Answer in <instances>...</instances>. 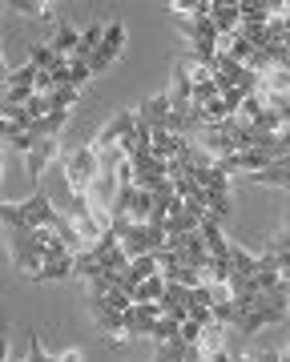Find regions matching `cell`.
<instances>
[{
    "label": "cell",
    "mask_w": 290,
    "mask_h": 362,
    "mask_svg": "<svg viewBox=\"0 0 290 362\" xmlns=\"http://www.w3.org/2000/svg\"><path fill=\"white\" fill-rule=\"evenodd\" d=\"M230 189H206V214L210 218H218V221H226L230 218Z\"/></svg>",
    "instance_id": "cell-20"
},
{
    "label": "cell",
    "mask_w": 290,
    "mask_h": 362,
    "mask_svg": "<svg viewBox=\"0 0 290 362\" xmlns=\"http://www.w3.org/2000/svg\"><path fill=\"white\" fill-rule=\"evenodd\" d=\"M210 21H214V28H218V37H234L238 28H242V8H238V0H214Z\"/></svg>",
    "instance_id": "cell-10"
},
{
    "label": "cell",
    "mask_w": 290,
    "mask_h": 362,
    "mask_svg": "<svg viewBox=\"0 0 290 362\" xmlns=\"http://www.w3.org/2000/svg\"><path fill=\"white\" fill-rule=\"evenodd\" d=\"M282 233H290V214H286V226H282Z\"/></svg>",
    "instance_id": "cell-33"
},
{
    "label": "cell",
    "mask_w": 290,
    "mask_h": 362,
    "mask_svg": "<svg viewBox=\"0 0 290 362\" xmlns=\"http://www.w3.org/2000/svg\"><path fill=\"white\" fill-rule=\"evenodd\" d=\"M25 362H61V354H57V358H53L49 350L40 346V334H37V330H33V334H28V358H25Z\"/></svg>",
    "instance_id": "cell-27"
},
{
    "label": "cell",
    "mask_w": 290,
    "mask_h": 362,
    "mask_svg": "<svg viewBox=\"0 0 290 362\" xmlns=\"http://www.w3.org/2000/svg\"><path fill=\"white\" fill-rule=\"evenodd\" d=\"M57 157H61V141H57V137H45V141L33 145V153L25 157V169H28V177H33V185H37L40 173L53 165Z\"/></svg>",
    "instance_id": "cell-8"
},
{
    "label": "cell",
    "mask_w": 290,
    "mask_h": 362,
    "mask_svg": "<svg viewBox=\"0 0 290 362\" xmlns=\"http://www.w3.org/2000/svg\"><path fill=\"white\" fill-rule=\"evenodd\" d=\"M97 161H101V153L93 149V141H85L81 149H73V153L65 157L61 177L69 181V189H73V194H89L93 177H97Z\"/></svg>",
    "instance_id": "cell-1"
},
{
    "label": "cell",
    "mask_w": 290,
    "mask_h": 362,
    "mask_svg": "<svg viewBox=\"0 0 290 362\" xmlns=\"http://www.w3.org/2000/svg\"><path fill=\"white\" fill-rule=\"evenodd\" d=\"M222 346H226V326L210 322L202 330V350H222Z\"/></svg>",
    "instance_id": "cell-26"
},
{
    "label": "cell",
    "mask_w": 290,
    "mask_h": 362,
    "mask_svg": "<svg viewBox=\"0 0 290 362\" xmlns=\"http://www.w3.org/2000/svg\"><path fill=\"white\" fill-rule=\"evenodd\" d=\"M8 246H13V262L21 266V274H28L33 282H37V274L45 270V250L37 246V238L33 230H8Z\"/></svg>",
    "instance_id": "cell-3"
},
{
    "label": "cell",
    "mask_w": 290,
    "mask_h": 362,
    "mask_svg": "<svg viewBox=\"0 0 290 362\" xmlns=\"http://www.w3.org/2000/svg\"><path fill=\"white\" fill-rule=\"evenodd\" d=\"M258 362H286V358H282V350H262V354H258Z\"/></svg>",
    "instance_id": "cell-31"
},
{
    "label": "cell",
    "mask_w": 290,
    "mask_h": 362,
    "mask_svg": "<svg viewBox=\"0 0 290 362\" xmlns=\"http://www.w3.org/2000/svg\"><path fill=\"white\" fill-rule=\"evenodd\" d=\"M105 274V266H101V258L93 254V250H85V254H77V278H85V282H93V278H101Z\"/></svg>",
    "instance_id": "cell-22"
},
{
    "label": "cell",
    "mask_w": 290,
    "mask_h": 362,
    "mask_svg": "<svg viewBox=\"0 0 290 362\" xmlns=\"http://www.w3.org/2000/svg\"><path fill=\"white\" fill-rule=\"evenodd\" d=\"M8 8L21 16H33V21H53L61 4H53V0H8Z\"/></svg>",
    "instance_id": "cell-16"
},
{
    "label": "cell",
    "mask_w": 290,
    "mask_h": 362,
    "mask_svg": "<svg viewBox=\"0 0 290 362\" xmlns=\"http://www.w3.org/2000/svg\"><path fill=\"white\" fill-rule=\"evenodd\" d=\"M133 129H137V113H129V109H121V113H113V117H109L105 125H101V133L93 137V149H97V153H105V149H113V145H121V141H125V137H129Z\"/></svg>",
    "instance_id": "cell-5"
},
{
    "label": "cell",
    "mask_w": 290,
    "mask_h": 362,
    "mask_svg": "<svg viewBox=\"0 0 290 362\" xmlns=\"http://www.w3.org/2000/svg\"><path fill=\"white\" fill-rule=\"evenodd\" d=\"M89 81H93L89 61H73V89H81V85H89Z\"/></svg>",
    "instance_id": "cell-29"
},
{
    "label": "cell",
    "mask_w": 290,
    "mask_h": 362,
    "mask_svg": "<svg viewBox=\"0 0 290 362\" xmlns=\"http://www.w3.org/2000/svg\"><path fill=\"white\" fill-rule=\"evenodd\" d=\"M202 330H206L202 322L185 318V322H182V342H185V346H202Z\"/></svg>",
    "instance_id": "cell-28"
},
{
    "label": "cell",
    "mask_w": 290,
    "mask_h": 362,
    "mask_svg": "<svg viewBox=\"0 0 290 362\" xmlns=\"http://www.w3.org/2000/svg\"><path fill=\"white\" fill-rule=\"evenodd\" d=\"M37 97V89H4V105H28Z\"/></svg>",
    "instance_id": "cell-30"
},
{
    "label": "cell",
    "mask_w": 290,
    "mask_h": 362,
    "mask_svg": "<svg viewBox=\"0 0 290 362\" xmlns=\"http://www.w3.org/2000/svg\"><path fill=\"white\" fill-rule=\"evenodd\" d=\"M149 338H153V342H178V338H182V322L170 318V314H161L158 322H153V330H149Z\"/></svg>",
    "instance_id": "cell-21"
},
{
    "label": "cell",
    "mask_w": 290,
    "mask_h": 362,
    "mask_svg": "<svg viewBox=\"0 0 290 362\" xmlns=\"http://www.w3.org/2000/svg\"><path fill=\"white\" fill-rule=\"evenodd\" d=\"M202 242H206V250H210V258H230V238L222 233V221L218 218H202Z\"/></svg>",
    "instance_id": "cell-12"
},
{
    "label": "cell",
    "mask_w": 290,
    "mask_h": 362,
    "mask_svg": "<svg viewBox=\"0 0 290 362\" xmlns=\"http://www.w3.org/2000/svg\"><path fill=\"white\" fill-rule=\"evenodd\" d=\"M21 206V221H25L28 230H53V221L61 218V209H57V202L49 194H33V197H25V202H16Z\"/></svg>",
    "instance_id": "cell-4"
},
{
    "label": "cell",
    "mask_w": 290,
    "mask_h": 362,
    "mask_svg": "<svg viewBox=\"0 0 290 362\" xmlns=\"http://www.w3.org/2000/svg\"><path fill=\"white\" fill-rule=\"evenodd\" d=\"M113 230L121 233V250H125L129 258H141V254H158V250H166V230L133 226V221H113Z\"/></svg>",
    "instance_id": "cell-2"
},
{
    "label": "cell",
    "mask_w": 290,
    "mask_h": 362,
    "mask_svg": "<svg viewBox=\"0 0 290 362\" xmlns=\"http://www.w3.org/2000/svg\"><path fill=\"white\" fill-rule=\"evenodd\" d=\"M57 61V52L49 49V45H28V65H37V69H53Z\"/></svg>",
    "instance_id": "cell-25"
},
{
    "label": "cell",
    "mask_w": 290,
    "mask_h": 362,
    "mask_svg": "<svg viewBox=\"0 0 290 362\" xmlns=\"http://www.w3.org/2000/svg\"><path fill=\"white\" fill-rule=\"evenodd\" d=\"M170 113H173L170 93H158V97H149V101H141V109H137V121H141V125H149V129H166V121H170Z\"/></svg>",
    "instance_id": "cell-9"
},
{
    "label": "cell",
    "mask_w": 290,
    "mask_h": 362,
    "mask_svg": "<svg viewBox=\"0 0 290 362\" xmlns=\"http://www.w3.org/2000/svg\"><path fill=\"white\" fill-rule=\"evenodd\" d=\"M246 73H250L246 65H238V61H230L226 52H218V61H214V85H218L222 93H226V89H238Z\"/></svg>",
    "instance_id": "cell-11"
},
{
    "label": "cell",
    "mask_w": 290,
    "mask_h": 362,
    "mask_svg": "<svg viewBox=\"0 0 290 362\" xmlns=\"http://www.w3.org/2000/svg\"><path fill=\"white\" fill-rule=\"evenodd\" d=\"M218 97H222V89L214 85V77L194 81V105H210V101H218Z\"/></svg>",
    "instance_id": "cell-23"
},
{
    "label": "cell",
    "mask_w": 290,
    "mask_h": 362,
    "mask_svg": "<svg viewBox=\"0 0 290 362\" xmlns=\"http://www.w3.org/2000/svg\"><path fill=\"white\" fill-rule=\"evenodd\" d=\"M89 314H93V322H97V330L105 338H113V342H125V314H117V310H109L101 298H89Z\"/></svg>",
    "instance_id": "cell-7"
},
{
    "label": "cell",
    "mask_w": 290,
    "mask_h": 362,
    "mask_svg": "<svg viewBox=\"0 0 290 362\" xmlns=\"http://www.w3.org/2000/svg\"><path fill=\"white\" fill-rule=\"evenodd\" d=\"M77 93H81V89H73V85H61V89L49 97V101H53V113H69V109L77 105Z\"/></svg>",
    "instance_id": "cell-24"
},
{
    "label": "cell",
    "mask_w": 290,
    "mask_h": 362,
    "mask_svg": "<svg viewBox=\"0 0 290 362\" xmlns=\"http://www.w3.org/2000/svg\"><path fill=\"white\" fill-rule=\"evenodd\" d=\"M121 49H125V25H121V21H109V25H105V40H101V49H97V52L89 57L93 77H97V73H105V69L121 57Z\"/></svg>",
    "instance_id": "cell-6"
},
{
    "label": "cell",
    "mask_w": 290,
    "mask_h": 362,
    "mask_svg": "<svg viewBox=\"0 0 290 362\" xmlns=\"http://www.w3.org/2000/svg\"><path fill=\"white\" fill-rule=\"evenodd\" d=\"M254 185H266V189H290V165L286 161H274L270 169H258L250 173Z\"/></svg>",
    "instance_id": "cell-15"
},
{
    "label": "cell",
    "mask_w": 290,
    "mask_h": 362,
    "mask_svg": "<svg viewBox=\"0 0 290 362\" xmlns=\"http://www.w3.org/2000/svg\"><path fill=\"white\" fill-rule=\"evenodd\" d=\"M61 362H85V354H81V350L73 346V350H65V354H61Z\"/></svg>",
    "instance_id": "cell-32"
},
{
    "label": "cell",
    "mask_w": 290,
    "mask_h": 362,
    "mask_svg": "<svg viewBox=\"0 0 290 362\" xmlns=\"http://www.w3.org/2000/svg\"><path fill=\"white\" fill-rule=\"evenodd\" d=\"M69 278H77V254H69V258H49L45 270L37 274V282H69Z\"/></svg>",
    "instance_id": "cell-13"
},
{
    "label": "cell",
    "mask_w": 290,
    "mask_h": 362,
    "mask_svg": "<svg viewBox=\"0 0 290 362\" xmlns=\"http://www.w3.org/2000/svg\"><path fill=\"white\" fill-rule=\"evenodd\" d=\"M166 290H170L166 274H153V278H145V282L133 290V302H161V298H166Z\"/></svg>",
    "instance_id": "cell-18"
},
{
    "label": "cell",
    "mask_w": 290,
    "mask_h": 362,
    "mask_svg": "<svg viewBox=\"0 0 290 362\" xmlns=\"http://www.w3.org/2000/svg\"><path fill=\"white\" fill-rule=\"evenodd\" d=\"M282 358H286V362H290V346H286V350H282Z\"/></svg>",
    "instance_id": "cell-34"
},
{
    "label": "cell",
    "mask_w": 290,
    "mask_h": 362,
    "mask_svg": "<svg viewBox=\"0 0 290 362\" xmlns=\"http://www.w3.org/2000/svg\"><path fill=\"white\" fill-rule=\"evenodd\" d=\"M77 45H81V33L73 25H65V21H61V25H57V33H53V40H49V49H53L57 57H69V61H73V57H77Z\"/></svg>",
    "instance_id": "cell-14"
},
{
    "label": "cell",
    "mask_w": 290,
    "mask_h": 362,
    "mask_svg": "<svg viewBox=\"0 0 290 362\" xmlns=\"http://www.w3.org/2000/svg\"><path fill=\"white\" fill-rule=\"evenodd\" d=\"M230 262H234L238 274H246V278H254L258 274V254L246 246H238V242H230Z\"/></svg>",
    "instance_id": "cell-19"
},
{
    "label": "cell",
    "mask_w": 290,
    "mask_h": 362,
    "mask_svg": "<svg viewBox=\"0 0 290 362\" xmlns=\"http://www.w3.org/2000/svg\"><path fill=\"white\" fill-rule=\"evenodd\" d=\"M45 73V69L37 65H21V69H8L4 73V89H37V77Z\"/></svg>",
    "instance_id": "cell-17"
}]
</instances>
